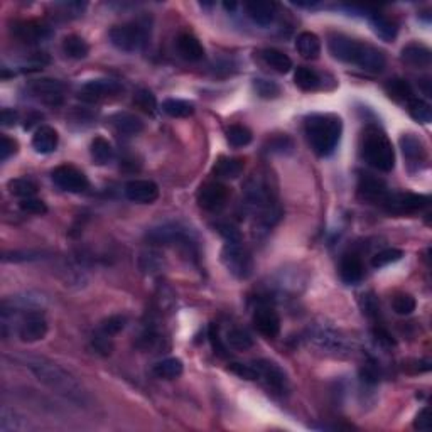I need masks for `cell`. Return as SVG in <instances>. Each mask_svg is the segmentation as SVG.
<instances>
[{"label": "cell", "mask_w": 432, "mask_h": 432, "mask_svg": "<svg viewBox=\"0 0 432 432\" xmlns=\"http://www.w3.org/2000/svg\"><path fill=\"white\" fill-rule=\"evenodd\" d=\"M112 127L115 128L119 134L125 135V137H132V135H139L144 130V122L137 115L128 112H119L110 119Z\"/></svg>", "instance_id": "cb8c5ba5"}, {"label": "cell", "mask_w": 432, "mask_h": 432, "mask_svg": "<svg viewBox=\"0 0 432 432\" xmlns=\"http://www.w3.org/2000/svg\"><path fill=\"white\" fill-rule=\"evenodd\" d=\"M363 313L366 314V316H378V311H380V308H378V304L375 302L373 295H363Z\"/></svg>", "instance_id": "6f0895ef"}, {"label": "cell", "mask_w": 432, "mask_h": 432, "mask_svg": "<svg viewBox=\"0 0 432 432\" xmlns=\"http://www.w3.org/2000/svg\"><path fill=\"white\" fill-rule=\"evenodd\" d=\"M225 343L235 351H247L253 346V338L247 329L233 328L226 333Z\"/></svg>", "instance_id": "f35d334b"}, {"label": "cell", "mask_w": 432, "mask_h": 432, "mask_svg": "<svg viewBox=\"0 0 432 432\" xmlns=\"http://www.w3.org/2000/svg\"><path fill=\"white\" fill-rule=\"evenodd\" d=\"M253 363L259 370V380H264L268 389L274 390L275 393H286L289 390V378L277 363L271 360H255Z\"/></svg>", "instance_id": "9a60e30c"}, {"label": "cell", "mask_w": 432, "mask_h": 432, "mask_svg": "<svg viewBox=\"0 0 432 432\" xmlns=\"http://www.w3.org/2000/svg\"><path fill=\"white\" fill-rule=\"evenodd\" d=\"M90 154H92V159L97 162L98 166H105V164H108V162H112L115 150H113L112 144H110L107 139L98 135V137H95L92 140Z\"/></svg>", "instance_id": "d590c367"}, {"label": "cell", "mask_w": 432, "mask_h": 432, "mask_svg": "<svg viewBox=\"0 0 432 432\" xmlns=\"http://www.w3.org/2000/svg\"><path fill=\"white\" fill-rule=\"evenodd\" d=\"M120 92H124V86L120 85L117 79L110 78H98V79H90L79 90V98L85 101H100L105 98L115 97Z\"/></svg>", "instance_id": "4fadbf2b"}, {"label": "cell", "mask_w": 432, "mask_h": 432, "mask_svg": "<svg viewBox=\"0 0 432 432\" xmlns=\"http://www.w3.org/2000/svg\"><path fill=\"white\" fill-rule=\"evenodd\" d=\"M17 153V142L14 139L2 135L0 139V161L6 162L12 154Z\"/></svg>", "instance_id": "f5cc1de1"}, {"label": "cell", "mask_w": 432, "mask_h": 432, "mask_svg": "<svg viewBox=\"0 0 432 432\" xmlns=\"http://www.w3.org/2000/svg\"><path fill=\"white\" fill-rule=\"evenodd\" d=\"M294 83L304 92H313L321 85V77L313 68L299 66L294 73Z\"/></svg>", "instance_id": "8d00e7d4"}, {"label": "cell", "mask_w": 432, "mask_h": 432, "mask_svg": "<svg viewBox=\"0 0 432 432\" xmlns=\"http://www.w3.org/2000/svg\"><path fill=\"white\" fill-rule=\"evenodd\" d=\"M208 338H210L213 351L218 356H226L228 355V344L223 343L222 336H219V329L216 328V324L210 326V331H208Z\"/></svg>", "instance_id": "816d5d0a"}, {"label": "cell", "mask_w": 432, "mask_h": 432, "mask_svg": "<svg viewBox=\"0 0 432 432\" xmlns=\"http://www.w3.org/2000/svg\"><path fill=\"white\" fill-rule=\"evenodd\" d=\"M228 370L232 371V373L237 375V377L244 378V380H259L260 375H259V370H257L255 363H232V365L228 366Z\"/></svg>", "instance_id": "7dc6e473"}, {"label": "cell", "mask_w": 432, "mask_h": 432, "mask_svg": "<svg viewBox=\"0 0 432 432\" xmlns=\"http://www.w3.org/2000/svg\"><path fill=\"white\" fill-rule=\"evenodd\" d=\"M52 183L68 193H83L88 189V177L75 166L63 164L51 173Z\"/></svg>", "instance_id": "7c38bea8"}, {"label": "cell", "mask_w": 432, "mask_h": 432, "mask_svg": "<svg viewBox=\"0 0 432 432\" xmlns=\"http://www.w3.org/2000/svg\"><path fill=\"white\" fill-rule=\"evenodd\" d=\"M431 198L426 195H415V193H392L385 199L384 208L390 213L395 215H409L417 213L429 206Z\"/></svg>", "instance_id": "8fae6325"}, {"label": "cell", "mask_w": 432, "mask_h": 432, "mask_svg": "<svg viewBox=\"0 0 432 432\" xmlns=\"http://www.w3.org/2000/svg\"><path fill=\"white\" fill-rule=\"evenodd\" d=\"M358 195L360 198L384 206L385 199L389 198L390 189L386 188L385 181L371 176V174H362L358 181Z\"/></svg>", "instance_id": "e0dca14e"}, {"label": "cell", "mask_w": 432, "mask_h": 432, "mask_svg": "<svg viewBox=\"0 0 432 432\" xmlns=\"http://www.w3.org/2000/svg\"><path fill=\"white\" fill-rule=\"evenodd\" d=\"M29 429V422L22 415H19L16 411L9 407H2L0 412V431L2 432H14V431H26Z\"/></svg>", "instance_id": "e575fe53"}, {"label": "cell", "mask_w": 432, "mask_h": 432, "mask_svg": "<svg viewBox=\"0 0 432 432\" xmlns=\"http://www.w3.org/2000/svg\"><path fill=\"white\" fill-rule=\"evenodd\" d=\"M7 188H9V191L12 193L14 196H17V198L21 199L32 198L37 193L36 181L31 179V177H16V179H10Z\"/></svg>", "instance_id": "ab89813d"}, {"label": "cell", "mask_w": 432, "mask_h": 432, "mask_svg": "<svg viewBox=\"0 0 432 432\" xmlns=\"http://www.w3.org/2000/svg\"><path fill=\"white\" fill-rule=\"evenodd\" d=\"M147 240L153 245H183L188 250L195 247L191 232L176 223H166V225L150 228L147 232Z\"/></svg>", "instance_id": "9c48e42d"}, {"label": "cell", "mask_w": 432, "mask_h": 432, "mask_svg": "<svg viewBox=\"0 0 432 432\" xmlns=\"http://www.w3.org/2000/svg\"><path fill=\"white\" fill-rule=\"evenodd\" d=\"M245 10H247V16L255 22L257 26H262L267 28L274 22L275 19V6L274 2H268V0H253V2L245 3Z\"/></svg>", "instance_id": "7402d4cb"}, {"label": "cell", "mask_w": 432, "mask_h": 432, "mask_svg": "<svg viewBox=\"0 0 432 432\" xmlns=\"http://www.w3.org/2000/svg\"><path fill=\"white\" fill-rule=\"evenodd\" d=\"M400 149L409 166H415V168H419V164L426 162V146H424V142L417 137V135L414 134L402 135Z\"/></svg>", "instance_id": "44dd1931"}, {"label": "cell", "mask_w": 432, "mask_h": 432, "mask_svg": "<svg viewBox=\"0 0 432 432\" xmlns=\"http://www.w3.org/2000/svg\"><path fill=\"white\" fill-rule=\"evenodd\" d=\"M110 43L119 51L135 52L140 51L149 39V29L142 22H127V24L115 26L108 32Z\"/></svg>", "instance_id": "52a82bcc"}, {"label": "cell", "mask_w": 432, "mask_h": 432, "mask_svg": "<svg viewBox=\"0 0 432 432\" xmlns=\"http://www.w3.org/2000/svg\"><path fill=\"white\" fill-rule=\"evenodd\" d=\"M402 257H404V250L385 248V250H380L378 253H375L373 259H371V265H373L375 268H382V267H386V265H390V264L399 262Z\"/></svg>", "instance_id": "f6af8a7d"}, {"label": "cell", "mask_w": 432, "mask_h": 432, "mask_svg": "<svg viewBox=\"0 0 432 432\" xmlns=\"http://www.w3.org/2000/svg\"><path fill=\"white\" fill-rule=\"evenodd\" d=\"M17 360H21L22 365L32 371V375L41 384L46 385L49 390L56 392L58 395L78 405H85L88 402V393H86L85 386L79 384L73 373L64 370L58 363L39 358V356H21Z\"/></svg>", "instance_id": "6da1fadb"}, {"label": "cell", "mask_w": 432, "mask_h": 432, "mask_svg": "<svg viewBox=\"0 0 432 432\" xmlns=\"http://www.w3.org/2000/svg\"><path fill=\"white\" fill-rule=\"evenodd\" d=\"M414 427L419 431H431L432 429V419H431V409L429 407H424L422 411L419 412L414 420Z\"/></svg>", "instance_id": "11a10c76"}, {"label": "cell", "mask_w": 432, "mask_h": 432, "mask_svg": "<svg viewBox=\"0 0 432 432\" xmlns=\"http://www.w3.org/2000/svg\"><path fill=\"white\" fill-rule=\"evenodd\" d=\"M295 49L304 59H317L321 55V39L314 32L304 31L295 37Z\"/></svg>", "instance_id": "f1b7e54d"}, {"label": "cell", "mask_w": 432, "mask_h": 432, "mask_svg": "<svg viewBox=\"0 0 432 432\" xmlns=\"http://www.w3.org/2000/svg\"><path fill=\"white\" fill-rule=\"evenodd\" d=\"M222 262L237 279H248L253 274L252 253L242 245V242H226L222 250Z\"/></svg>", "instance_id": "ba28073f"}, {"label": "cell", "mask_w": 432, "mask_h": 432, "mask_svg": "<svg viewBox=\"0 0 432 432\" xmlns=\"http://www.w3.org/2000/svg\"><path fill=\"white\" fill-rule=\"evenodd\" d=\"M306 137L320 157H328L338 147L343 134V120L335 113H314L306 119Z\"/></svg>", "instance_id": "3957f363"}, {"label": "cell", "mask_w": 432, "mask_h": 432, "mask_svg": "<svg viewBox=\"0 0 432 432\" xmlns=\"http://www.w3.org/2000/svg\"><path fill=\"white\" fill-rule=\"evenodd\" d=\"M309 341L320 350L335 356H350L355 351L353 341L328 324H314L309 329Z\"/></svg>", "instance_id": "8992f818"}, {"label": "cell", "mask_w": 432, "mask_h": 432, "mask_svg": "<svg viewBox=\"0 0 432 432\" xmlns=\"http://www.w3.org/2000/svg\"><path fill=\"white\" fill-rule=\"evenodd\" d=\"M223 7H225L226 10H235L238 7V3H235V2H223Z\"/></svg>", "instance_id": "680465c9"}, {"label": "cell", "mask_w": 432, "mask_h": 432, "mask_svg": "<svg viewBox=\"0 0 432 432\" xmlns=\"http://www.w3.org/2000/svg\"><path fill=\"white\" fill-rule=\"evenodd\" d=\"M363 271H365V268H363V262L356 253H346V255L341 259L340 275L344 284H350V286L358 284L360 280L363 279Z\"/></svg>", "instance_id": "d4e9b609"}, {"label": "cell", "mask_w": 432, "mask_h": 432, "mask_svg": "<svg viewBox=\"0 0 432 432\" xmlns=\"http://www.w3.org/2000/svg\"><path fill=\"white\" fill-rule=\"evenodd\" d=\"M230 189L222 183H206L198 191V204L206 211H219L226 206Z\"/></svg>", "instance_id": "2e32d148"}, {"label": "cell", "mask_w": 432, "mask_h": 432, "mask_svg": "<svg viewBox=\"0 0 432 432\" xmlns=\"http://www.w3.org/2000/svg\"><path fill=\"white\" fill-rule=\"evenodd\" d=\"M392 308L400 316H409L415 311L417 302L411 294H397L392 299Z\"/></svg>", "instance_id": "bcb514c9"}, {"label": "cell", "mask_w": 432, "mask_h": 432, "mask_svg": "<svg viewBox=\"0 0 432 432\" xmlns=\"http://www.w3.org/2000/svg\"><path fill=\"white\" fill-rule=\"evenodd\" d=\"M59 135L49 125H43V127L37 128L32 135V147L36 153L39 154H51L55 153L56 147H58Z\"/></svg>", "instance_id": "4316f807"}, {"label": "cell", "mask_w": 432, "mask_h": 432, "mask_svg": "<svg viewBox=\"0 0 432 432\" xmlns=\"http://www.w3.org/2000/svg\"><path fill=\"white\" fill-rule=\"evenodd\" d=\"M247 206L253 211L265 225H272L279 218V208L275 204V196L272 188L264 177L255 176L247 183L245 188Z\"/></svg>", "instance_id": "5b68a950"}, {"label": "cell", "mask_w": 432, "mask_h": 432, "mask_svg": "<svg viewBox=\"0 0 432 432\" xmlns=\"http://www.w3.org/2000/svg\"><path fill=\"white\" fill-rule=\"evenodd\" d=\"M407 108H409V113H411L412 119L417 120V122L429 124L432 120L431 105L427 104V101L420 100V98H414V100L409 101Z\"/></svg>", "instance_id": "7bdbcfd3"}, {"label": "cell", "mask_w": 432, "mask_h": 432, "mask_svg": "<svg viewBox=\"0 0 432 432\" xmlns=\"http://www.w3.org/2000/svg\"><path fill=\"white\" fill-rule=\"evenodd\" d=\"M154 375L157 378H164V380H174V378L181 377L184 371V365L179 358H166L162 362L154 365Z\"/></svg>", "instance_id": "836d02e7"}, {"label": "cell", "mask_w": 432, "mask_h": 432, "mask_svg": "<svg viewBox=\"0 0 432 432\" xmlns=\"http://www.w3.org/2000/svg\"><path fill=\"white\" fill-rule=\"evenodd\" d=\"M262 59L267 66H271L272 70L277 71V73H289L293 70V59L286 55V52L279 51V49L268 48L262 51Z\"/></svg>", "instance_id": "1f68e13d"}, {"label": "cell", "mask_w": 432, "mask_h": 432, "mask_svg": "<svg viewBox=\"0 0 432 432\" xmlns=\"http://www.w3.org/2000/svg\"><path fill=\"white\" fill-rule=\"evenodd\" d=\"M19 208L26 213H31V215H44L48 213V206L43 199H37V198H24L19 201Z\"/></svg>", "instance_id": "681fc988"}, {"label": "cell", "mask_w": 432, "mask_h": 432, "mask_svg": "<svg viewBox=\"0 0 432 432\" xmlns=\"http://www.w3.org/2000/svg\"><path fill=\"white\" fill-rule=\"evenodd\" d=\"M402 61L409 64L411 68H417V70H424L429 68L432 63V52L431 49L422 43H411L402 49L400 55Z\"/></svg>", "instance_id": "ffe728a7"}, {"label": "cell", "mask_w": 432, "mask_h": 432, "mask_svg": "<svg viewBox=\"0 0 432 432\" xmlns=\"http://www.w3.org/2000/svg\"><path fill=\"white\" fill-rule=\"evenodd\" d=\"M63 52L71 59H85L90 55V46L81 36L70 34L63 39Z\"/></svg>", "instance_id": "d6a6232c"}, {"label": "cell", "mask_w": 432, "mask_h": 432, "mask_svg": "<svg viewBox=\"0 0 432 432\" xmlns=\"http://www.w3.org/2000/svg\"><path fill=\"white\" fill-rule=\"evenodd\" d=\"M385 92L392 100L400 101V104H409V101L415 98L411 83H409L407 79L402 78L389 79V81L385 83Z\"/></svg>", "instance_id": "4dcf8cb0"}, {"label": "cell", "mask_w": 432, "mask_h": 432, "mask_svg": "<svg viewBox=\"0 0 432 432\" xmlns=\"http://www.w3.org/2000/svg\"><path fill=\"white\" fill-rule=\"evenodd\" d=\"M218 232L226 242H242L240 230L237 226H233L232 223H219Z\"/></svg>", "instance_id": "db71d44e"}, {"label": "cell", "mask_w": 432, "mask_h": 432, "mask_svg": "<svg viewBox=\"0 0 432 432\" xmlns=\"http://www.w3.org/2000/svg\"><path fill=\"white\" fill-rule=\"evenodd\" d=\"M12 34L26 44H36L49 37V28L39 22H17L12 28Z\"/></svg>", "instance_id": "603a6c76"}, {"label": "cell", "mask_w": 432, "mask_h": 432, "mask_svg": "<svg viewBox=\"0 0 432 432\" xmlns=\"http://www.w3.org/2000/svg\"><path fill=\"white\" fill-rule=\"evenodd\" d=\"M48 321L41 311L28 309L21 316L17 324V336L24 343H36L46 338Z\"/></svg>", "instance_id": "30bf717a"}, {"label": "cell", "mask_w": 432, "mask_h": 432, "mask_svg": "<svg viewBox=\"0 0 432 432\" xmlns=\"http://www.w3.org/2000/svg\"><path fill=\"white\" fill-rule=\"evenodd\" d=\"M253 90L264 100H274V98L280 97L282 90H280L279 83L272 81V79L265 78H255L253 79Z\"/></svg>", "instance_id": "60d3db41"}, {"label": "cell", "mask_w": 432, "mask_h": 432, "mask_svg": "<svg viewBox=\"0 0 432 432\" xmlns=\"http://www.w3.org/2000/svg\"><path fill=\"white\" fill-rule=\"evenodd\" d=\"M125 196L139 204H153L159 198V186L150 179H132L125 184Z\"/></svg>", "instance_id": "d6986e66"}, {"label": "cell", "mask_w": 432, "mask_h": 432, "mask_svg": "<svg viewBox=\"0 0 432 432\" xmlns=\"http://www.w3.org/2000/svg\"><path fill=\"white\" fill-rule=\"evenodd\" d=\"M245 169V161L240 157H222L215 164L213 173L219 179H237Z\"/></svg>", "instance_id": "f546056e"}, {"label": "cell", "mask_w": 432, "mask_h": 432, "mask_svg": "<svg viewBox=\"0 0 432 432\" xmlns=\"http://www.w3.org/2000/svg\"><path fill=\"white\" fill-rule=\"evenodd\" d=\"M134 104L135 107L142 110V112L149 113V115H154L155 110H157V98L155 95L150 92V90H137L134 95Z\"/></svg>", "instance_id": "ee69618b"}, {"label": "cell", "mask_w": 432, "mask_h": 432, "mask_svg": "<svg viewBox=\"0 0 432 432\" xmlns=\"http://www.w3.org/2000/svg\"><path fill=\"white\" fill-rule=\"evenodd\" d=\"M19 120V113L12 108H3L2 113H0V122H2L3 127H12L16 125Z\"/></svg>", "instance_id": "9f6ffc18"}, {"label": "cell", "mask_w": 432, "mask_h": 432, "mask_svg": "<svg viewBox=\"0 0 432 432\" xmlns=\"http://www.w3.org/2000/svg\"><path fill=\"white\" fill-rule=\"evenodd\" d=\"M179 55L186 61H201L204 58V48L196 36L189 32H183L176 41Z\"/></svg>", "instance_id": "484cf974"}, {"label": "cell", "mask_w": 432, "mask_h": 432, "mask_svg": "<svg viewBox=\"0 0 432 432\" xmlns=\"http://www.w3.org/2000/svg\"><path fill=\"white\" fill-rule=\"evenodd\" d=\"M362 155L366 164L382 173H390L395 168V150H393L392 142L377 127H370L363 135Z\"/></svg>", "instance_id": "277c9868"}, {"label": "cell", "mask_w": 432, "mask_h": 432, "mask_svg": "<svg viewBox=\"0 0 432 432\" xmlns=\"http://www.w3.org/2000/svg\"><path fill=\"white\" fill-rule=\"evenodd\" d=\"M328 49L333 58L348 64H356L370 73H382L386 64L384 51L371 44L351 39L344 34H331L328 37Z\"/></svg>", "instance_id": "7a4b0ae2"}, {"label": "cell", "mask_w": 432, "mask_h": 432, "mask_svg": "<svg viewBox=\"0 0 432 432\" xmlns=\"http://www.w3.org/2000/svg\"><path fill=\"white\" fill-rule=\"evenodd\" d=\"M226 139H228L230 146L233 147H245L252 142L253 134L250 132V128L245 125H232V127L226 130Z\"/></svg>", "instance_id": "b9f144b4"}, {"label": "cell", "mask_w": 432, "mask_h": 432, "mask_svg": "<svg viewBox=\"0 0 432 432\" xmlns=\"http://www.w3.org/2000/svg\"><path fill=\"white\" fill-rule=\"evenodd\" d=\"M29 92H31L37 100L43 101V104L51 105V107H58V105L63 104L64 85L61 81H58V79L41 78L29 83Z\"/></svg>", "instance_id": "5bb4252c"}, {"label": "cell", "mask_w": 432, "mask_h": 432, "mask_svg": "<svg viewBox=\"0 0 432 432\" xmlns=\"http://www.w3.org/2000/svg\"><path fill=\"white\" fill-rule=\"evenodd\" d=\"M267 150L268 153H277V154L291 153V150H293V140H291V137H287L286 134L277 135V137H272L267 142Z\"/></svg>", "instance_id": "f907efd6"}, {"label": "cell", "mask_w": 432, "mask_h": 432, "mask_svg": "<svg viewBox=\"0 0 432 432\" xmlns=\"http://www.w3.org/2000/svg\"><path fill=\"white\" fill-rule=\"evenodd\" d=\"M253 326L265 338H277L280 333V317L271 306H260L253 313Z\"/></svg>", "instance_id": "ac0fdd59"}, {"label": "cell", "mask_w": 432, "mask_h": 432, "mask_svg": "<svg viewBox=\"0 0 432 432\" xmlns=\"http://www.w3.org/2000/svg\"><path fill=\"white\" fill-rule=\"evenodd\" d=\"M369 19H370V24H371V28H373L375 34H377L382 41L390 43V41L395 39L397 31H399V29H397V24L392 21V19L386 17L385 14H380L378 10H370Z\"/></svg>", "instance_id": "83f0119b"}, {"label": "cell", "mask_w": 432, "mask_h": 432, "mask_svg": "<svg viewBox=\"0 0 432 432\" xmlns=\"http://www.w3.org/2000/svg\"><path fill=\"white\" fill-rule=\"evenodd\" d=\"M125 328V317L124 316H110L107 317V320L104 321V323L100 324V333L104 336H108V338H112V336L119 335L120 331Z\"/></svg>", "instance_id": "c3c4849f"}, {"label": "cell", "mask_w": 432, "mask_h": 432, "mask_svg": "<svg viewBox=\"0 0 432 432\" xmlns=\"http://www.w3.org/2000/svg\"><path fill=\"white\" fill-rule=\"evenodd\" d=\"M162 110H164L166 115L173 117V119H186V117L195 113V104L181 100V98H168L162 104Z\"/></svg>", "instance_id": "74e56055"}]
</instances>
